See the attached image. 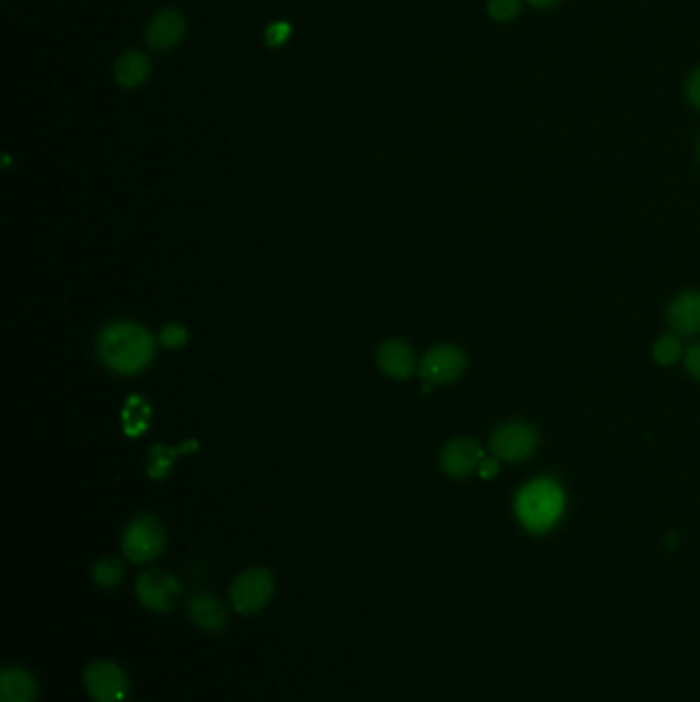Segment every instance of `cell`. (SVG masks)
I'll return each instance as SVG.
<instances>
[{
    "label": "cell",
    "mask_w": 700,
    "mask_h": 702,
    "mask_svg": "<svg viewBox=\"0 0 700 702\" xmlns=\"http://www.w3.org/2000/svg\"><path fill=\"white\" fill-rule=\"evenodd\" d=\"M185 35V19L175 9H163L152 17L146 42L154 52H169L173 50Z\"/></svg>",
    "instance_id": "10"
},
{
    "label": "cell",
    "mask_w": 700,
    "mask_h": 702,
    "mask_svg": "<svg viewBox=\"0 0 700 702\" xmlns=\"http://www.w3.org/2000/svg\"><path fill=\"white\" fill-rule=\"evenodd\" d=\"M161 343L169 349H179L187 343V329L181 325H167L161 331Z\"/></svg>",
    "instance_id": "22"
},
{
    "label": "cell",
    "mask_w": 700,
    "mask_h": 702,
    "mask_svg": "<svg viewBox=\"0 0 700 702\" xmlns=\"http://www.w3.org/2000/svg\"><path fill=\"white\" fill-rule=\"evenodd\" d=\"M37 680L23 668H7L0 674V702H35Z\"/></svg>",
    "instance_id": "13"
},
{
    "label": "cell",
    "mask_w": 700,
    "mask_h": 702,
    "mask_svg": "<svg viewBox=\"0 0 700 702\" xmlns=\"http://www.w3.org/2000/svg\"><path fill=\"white\" fill-rule=\"evenodd\" d=\"M520 9H522L520 0H489L487 3V15L497 23H508L516 19Z\"/></svg>",
    "instance_id": "20"
},
{
    "label": "cell",
    "mask_w": 700,
    "mask_h": 702,
    "mask_svg": "<svg viewBox=\"0 0 700 702\" xmlns=\"http://www.w3.org/2000/svg\"><path fill=\"white\" fill-rule=\"evenodd\" d=\"M189 618L200 631L216 633L226 624V608L210 594H198L189 602Z\"/></svg>",
    "instance_id": "14"
},
{
    "label": "cell",
    "mask_w": 700,
    "mask_h": 702,
    "mask_svg": "<svg viewBox=\"0 0 700 702\" xmlns=\"http://www.w3.org/2000/svg\"><path fill=\"white\" fill-rule=\"evenodd\" d=\"M113 74H115V81H118V85H122L126 89L140 87L150 74V60L144 52H138V50L126 52L118 60H115Z\"/></svg>",
    "instance_id": "15"
},
{
    "label": "cell",
    "mask_w": 700,
    "mask_h": 702,
    "mask_svg": "<svg viewBox=\"0 0 700 702\" xmlns=\"http://www.w3.org/2000/svg\"><path fill=\"white\" fill-rule=\"evenodd\" d=\"M680 356H682V345L674 335H664L653 345V358L661 366H674L680 360Z\"/></svg>",
    "instance_id": "19"
},
{
    "label": "cell",
    "mask_w": 700,
    "mask_h": 702,
    "mask_svg": "<svg viewBox=\"0 0 700 702\" xmlns=\"http://www.w3.org/2000/svg\"><path fill=\"white\" fill-rule=\"evenodd\" d=\"M698 159H700V144H698Z\"/></svg>",
    "instance_id": "27"
},
{
    "label": "cell",
    "mask_w": 700,
    "mask_h": 702,
    "mask_svg": "<svg viewBox=\"0 0 700 702\" xmlns=\"http://www.w3.org/2000/svg\"><path fill=\"white\" fill-rule=\"evenodd\" d=\"M668 321L678 335L700 333V292H682L674 298L668 310Z\"/></svg>",
    "instance_id": "12"
},
{
    "label": "cell",
    "mask_w": 700,
    "mask_h": 702,
    "mask_svg": "<svg viewBox=\"0 0 700 702\" xmlns=\"http://www.w3.org/2000/svg\"><path fill=\"white\" fill-rule=\"evenodd\" d=\"M124 575H126V567H124V563L120 559H115V557L101 559L93 567L95 583L99 585V588H105V590L118 588V585L124 581Z\"/></svg>",
    "instance_id": "18"
},
{
    "label": "cell",
    "mask_w": 700,
    "mask_h": 702,
    "mask_svg": "<svg viewBox=\"0 0 700 702\" xmlns=\"http://www.w3.org/2000/svg\"><path fill=\"white\" fill-rule=\"evenodd\" d=\"M497 473H499V464H497L495 460L485 458V460L479 464V475H481L483 479H493V477H497Z\"/></svg>",
    "instance_id": "25"
},
{
    "label": "cell",
    "mask_w": 700,
    "mask_h": 702,
    "mask_svg": "<svg viewBox=\"0 0 700 702\" xmlns=\"http://www.w3.org/2000/svg\"><path fill=\"white\" fill-rule=\"evenodd\" d=\"M466 368L464 351L454 345H436L421 358L417 370L425 384L438 386L454 382Z\"/></svg>",
    "instance_id": "7"
},
{
    "label": "cell",
    "mask_w": 700,
    "mask_h": 702,
    "mask_svg": "<svg viewBox=\"0 0 700 702\" xmlns=\"http://www.w3.org/2000/svg\"><path fill=\"white\" fill-rule=\"evenodd\" d=\"M378 368L395 380H405L415 372L413 349L401 339H388L378 347Z\"/></svg>",
    "instance_id": "11"
},
{
    "label": "cell",
    "mask_w": 700,
    "mask_h": 702,
    "mask_svg": "<svg viewBox=\"0 0 700 702\" xmlns=\"http://www.w3.org/2000/svg\"><path fill=\"white\" fill-rule=\"evenodd\" d=\"M565 507V495L555 481L538 479L526 485L516 501L518 518L530 532L542 534L551 530Z\"/></svg>",
    "instance_id": "2"
},
{
    "label": "cell",
    "mask_w": 700,
    "mask_h": 702,
    "mask_svg": "<svg viewBox=\"0 0 700 702\" xmlns=\"http://www.w3.org/2000/svg\"><path fill=\"white\" fill-rule=\"evenodd\" d=\"M538 446V436L528 423L512 421L495 429L491 436V450L497 458L508 462H520L534 454Z\"/></svg>",
    "instance_id": "8"
},
{
    "label": "cell",
    "mask_w": 700,
    "mask_h": 702,
    "mask_svg": "<svg viewBox=\"0 0 700 702\" xmlns=\"http://www.w3.org/2000/svg\"><path fill=\"white\" fill-rule=\"evenodd\" d=\"M157 354V341L138 323L118 321L107 325L97 337L101 364L120 376L144 372Z\"/></svg>",
    "instance_id": "1"
},
{
    "label": "cell",
    "mask_w": 700,
    "mask_h": 702,
    "mask_svg": "<svg viewBox=\"0 0 700 702\" xmlns=\"http://www.w3.org/2000/svg\"><path fill=\"white\" fill-rule=\"evenodd\" d=\"M292 33V27L284 21H278V23H271L267 29H265V42L269 48H280L288 42V37Z\"/></svg>",
    "instance_id": "21"
},
{
    "label": "cell",
    "mask_w": 700,
    "mask_h": 702,
    "mask_svg": "<svg viewBox=\"0 0 700 702\" xmlns=\"http://www.w3.org/2000/svg\"><path fill=\"white\" fill-rule=\"evenodd\" d=\"M274 594V575L263 567L241 573L230 588V604L239 614H255L267 606Z\"/></svg>",
    "instance_id": "4"
},
{
    "label": "cell",
    "mask_w": 700,
    "mask_h": 702,
    "mask_svg": "<svg viewBox=\"0 0 700 702\" xmlns=\"http://www.w3.org/2000/svg\"><path fill=\"white\" fill-rule=\"evenodd\" d=\"M528 3L534 7V9H540V11H547V9H553L557 7L561 0H528Z\"/></svg>",
    "instance_id": "26"
},
{
    "label": "cell",
    "mask_w": 700,
    "mask_h": 702,
    "mask_svg": "<svg viewBox=\"0 0 700 702\" xmlns=\"http://www.w3.org/2000/svg\"><path fill=\"white\" fill-rule=\"evenodd\" d=\"M83 682L95 702H122L128 694V676L113 661L99 659L91 663Z\"/></svg>",
    "instance_id": "5"
},
{
    "label": "cell",
    "mask_w": 700,
    "mask_h": 702,
    "mask_svg": "<svg viewBox=\"0 0 700 702\" xmlns=\"http://www.w3.org/2000/svg\"><path fill=\"white\" fill-rule=\"evenodd\" d=\"M686 368L688 372L700 380V343L692 345L688 351H686Z\"/></svg>",
    "instance_id": "24"
},
{
    "label": "cell",
    "mask_w": 700,
    "mask_h": 702,
    "mask_svg": "<svg viewBox=\"0 0 700 702\" xmlns=\"http://www.w3.org/2000/svg\"><path fill=\"white\" fill-rule=\"evenodd\" d=\"M124 429L128 436H142L150 423V407L142 397H130L124 409Z\"/></svg>",
    "instance_id": "17"
},
{
    "label": "cell",
    "mask_w": 700,
    "mask_h": 702,
    "mask_svg": "<svg viewBox=\"0 0 700 702\" xmlns=\"http://www.w3.org/2000/svg\"><path fill=\"white\" fill-rule=\"evenodd\" d=\"M485 460L481 446L471 438H456L448 442L442 450L440 464L444 473L454 479L469 477L473 471H479V464Z\"/></svg>",
    "instance_id": "9"
},
{
    "label": "cell",
    "mask_w": 700,
    "mask_h": 702,
    "mask_svg": "<svg viewBox=\"0 0 700 702\" xmlns=\"http://www.w3.org/2000/svg\"><path fill=\"white\" fill-rule=\"evenodd\" d=\"M136 596L148 610L169 612L181 598V583L165 571H144L136 581Z\"/></svg>",
    "instance_id": "6"
},
{
    "label": "cell",
    "mask_w": 700,
    "mask_h": 702,
    "mask_svg": "<svg viewBox=\"0 0 700 702\" xmlns=\"http://www.w3.org/2000/svg\"><path fill=\"white\" fill-rule=\"evenodd\" d=\"M686 97L692 103V107L700 109V66L688 76L686 81Z\"/></svg>",
    "instance_id": "23"
},
{
    "label": "cell",
    "mask_w": 700,
    "mask_h": 702,
    "mask_svg": "<svg viewBox=\"0 0 700 702\" xmlns=\"http://www.w3.org/2000/svg\"><path fill=\"white\" fill-rule=\"evenodd\" d=\"M193 446H198L196 442H187L183 444L181 448H167V446H161L157 444L152 450H150V458H148V475L152 479H167L169 471H171V466L175 462V458L183 452H191L187 448H193Z\"/></svg>",
    "instance_id": "16"
},
{
    "label": "cell",
    "mask_w": 700,
    "mask_h": 702,
    "mask_svg": "<svg viewBox=\"0 0 700 702\" xmlns=\"http://www.w3.org/2000/svg\"><path fill=\"white\" fill-rule=\"evenodd\" d=\"M167 536L165 528L161 522L152 516H138L134 518L122 538V549L124 555L138 565L150 563L154 559H159L165 551Z\"/></svg>",
    "instance_id": "3"
}]
</instances>
